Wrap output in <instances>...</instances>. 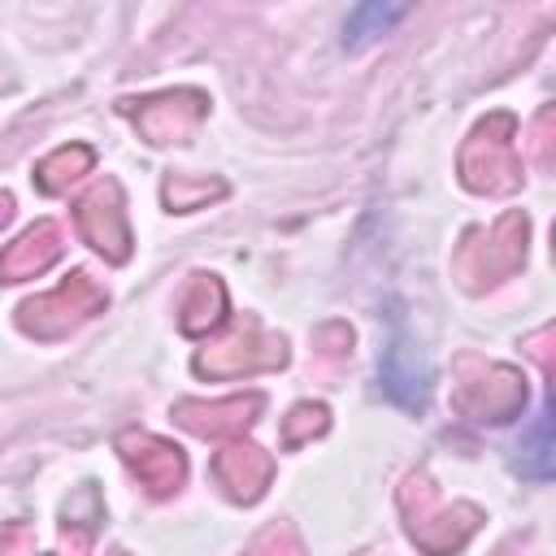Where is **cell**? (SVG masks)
Masks as SVG:
<instances>
[{"mask_svg":"<svg viewBox=\"0 0 556 556\" xmlns=\"http://www.w3.org/2000/svg\"><path fill=\"white\" fill-rule=\"evenodd\" d=\"M109 556H130V552H126V547H113V552H109Z\"/></svg>","mask_w":556,"mask_h":556,"instance_id":"23","label":"cell"},{"mask_svg":"<svg viewBox=\"0 0 556 556\" xmlns=\"http://www.w3.org/2000/svg\"><path fill=\"white\" fill-rule=\"evenodd\" d=\"M104 304H109V291L87 269H74L56 291L17 304V330L30 339H65L87 317L104 313Z\"/></svg>","mask_w":556,"mask_h":556,"instance_id":"4","label":"cell"},{"mask_svg":"<svg viewBox=\"0 0 556 556\" xmlns=\"http://www.w3.org/2000/svg\"><path fill=\"white\" fill-rule=\"evenodd\" d=\"M261 408H265L261 391L230 395V400H178L174 404V421L182 430L200 434V439H235L256 421Z\"/></svg>","mask_w":556,"mask_h":556,"instance_id":"10","label":"cell"},{"mask_svg":"<svg viewBox=\"0 0 556 556\" xmlns=\"http://www.w3.org/2000/svg\"><path fill=\"white\" fill-rule=\"evenodd\" d=\"M74 222H78V235L113 265L130 261V226H126V200H122V187L113 178H100L87 195H78L74 204Z\"/></svg>","mask_w":556,"mask_h":556,"instance_id":"7","label":"cell"},{"mask_svg":"<svg viewBox=\"0 0 556 556\" xmlns=\"http://www.w3.org/2000/svg\"><path fill=\"white\" fill-rule=\"evenodd\" d=\"M452 404L469 421H508L526 404V378L513 365H491L478 356L456 361V382H452Z\"/></svg>","mask_w":556,"mask_h":556,"instance_id":"5","label":"cell"},{"mask_svg":"<svg viewBox=\"0 0 556 556\" xmlns=\"http://www.w3.org/2000/svg\"><path fill=\"white\" fill-rule=\"evenodd\" d=\"M9 217H13V195H9V191H0V226H4Z\"/></svg>","mask_w":556,"mask_h":556,"instance_id":"22","label":"cell"},{"mask_svg":"<svg viewBox=\"0 0 556 556\" xmlns=\"http://www.w3.org/2000/svg\"><path fill=\"white\" fill-rule=\"evenodd\" d=\"M530 248V217L521 208L500 213L486 230H469L456 248V278L465 291H486L504 278H513L526 265Z\"/></svg>","mask_w":556,"mask_h":556,"instance_id":"2","label":"cell"},{"mask_svg":"<svg viewBox=\"0 0 556 556\" xmlns=\"http://www.w3.org/2000/svg\"><path fill=\"white\" fill-rule=\"evenodd\" d=\"M395 500H400V517H404L408 539L426 556H452V552H460L473 539L478 521H482V513L473 504H465V500L447 504L439 495V486L430 482V473H421V469L400 482V495Z\"/></svg>","mask_w":556,"mask_h":556,"instance_id":"1","label":"cell"},{"mask_svg":"<svg viewBox=\"0 0 556 556\" xmlns=\"http://www.w3.org/2000/svg\"><path fill=\"white\" fill-rule=\"evenodd\" d=\"M226 317V282L217 274H191V287L178 300L182 334H208Z\"/></svg>","mask_w":556,"mask_h":556,"instance_id":"13","label":"cell"},{"mask_svg":"<svg viewBox=\"0 0 556 556\" xmlns=\"http://www.w3.org/2000/svg\"><path fill=\"white\" fill-rule=\"evenodd\" d=\"M22 547H30V530H26L22 521L0 526V556H17Z\"/></svg>","mask_w":556,"mask_h":556,"instance_id":"21","label":"cell"},{"mask_svg":"<svg viewBox=\"0 0 556 556\" xmlns=\"http://www.w3.org/2000/svg\"><path fill=\"white\" fill-rule=\"evenodd\" d=\"M96 521H100V500H96V486L87 482L61 508V552L56 556H87Z\"/></svg>","mask_w":556,"mask_h":556,"instance_id":"14","label":"cell"},{"mask_svg":"<svg viewBox=\"0 0 556 556\" xmlns=\"http://www.w3.org/2000/svg\"><path fill=\"white\" fill-rule=\"evenodd\" d=\"M282 365H287V339L261 330L256 317H243L235 334L195 352V374L204 378H239V374H265Z\"/></svg>","mask_w":556,"mask_h":556,"instance_id":"6","label":"cell"},{"mask_svg":"<svg viewBox=\"0 0 556 556\" xmlns=\"http://www.w3.org/2000/svg\"><path fill=\"white\" fill-rule=\"evenodd\" d=\"M61 226L56 222H35L30 230H22L4 252H0V282H26L35 274H43L48 265H56L61 256Z\"/></svg>","mask_w":556,"mask_h":556,"instance_id":"12","label":"cell"},{"mask_svg":"<svg viewBox=\"0 0 556 556\" xmlns=\"http://www.w3.org/2000/svg\"><path fill=\"white\" fill-rule=\"evenodd\" d=\"M122 113H130L139 135L161 148V143H182L200 126V117L208 113V96L195 87H178L148 100H122Z\"/></svg>","mask_w":556,"mask_h":556,"instance_id":"8","label":"cell"},{"mask_svg":"<svg viewBox=\"0 0 556 556\" xmlns=\"http://www.w3.org/2000/svg\"><path fill=\"white\" fill-rule=\"evenodd\" d=\"M91 148L87 143H65V148H56V152H48L39 165H35V182H39V191H48V195H61V191H70V182H78L87 169H91Z\"/></svg>","mask_w":556,"mask_h":556,"instance_id":"15","label":"cell"},{"mask_svg":"<svg viewBox=\"0 0 556 556\" xmlns=\"http://www.w3.org/2000/svg\"><path fill=\"white\" fill-rule=\"evenodd\" d=\"M226 195V182L222 178H208V174H169L161 182V200L169 213H195L213 200Z\"/></svg>","mask_w":556,"mask_h":556,"instance_id":"16","label":"cell"},{"mask_svg":"<svg viewBox=\"0 0 556 556\" xmlns=\"http://www.w3.org/2000/svg\"><path fill=\"white\" fill-rule=\"evenodd\" d=\"M552 122H556V113H552V104L534 117V126H530V148H534V165H552Z\"/></svg>","mask_w":556,"mask_h":556,"instance_id":"20","label":"cell"},{"mask_svg":"<svg viewBox=\"0 0 556 556\" xmlns=\"http://www.w3.org/2000/svg\"><path fill=\"white\" fill-rule=\"evenodd\" d=\"M517 139V117L513 113H486L465 148H460V182L478 195H508L521 187V156L513 148Z\"/></svg>","mask_w":556,"mask_h":556,"instance_id":"3","label":"cell"},{"mask_svg":"<svg viewBox=\"0 0 556 556\" xmlns=\"http://www.w3.org/2000/svg\"><path fill=\"white\" fill-rule=\"evenodd\" d=\"M326 430H330V408L317 400H304L282 417V447H304Z\"/></svg>","mask_w":556,"mask_h":556,"instance_id":"17","label":"cell"},{"mask_svg":"<svg viewBox=\"0 0 556 556\" xmlns=\"http://www.w3.org/2000/svg\"><path fill=\"white\" fill-rule=\"evenodd\" d=\"M117 452L126 460V469L148 486V495H174L187 478V456L178 443L169 439H156V434H143V430H126L117 439Z\"/></svg>","mask_w":556,"mask_h":556,"instance_id":"9","label":"cell"},{"mask_svg":"<svg viewBox=\"0 0 556 556\" xmlns=\"http://www.w3.org/2000/svg\"><path fill=\"white\" fill-rule=\"evenodd\" d=\"M313 343H317V356L348 361V352H352V330H348L343 321H330V326H321V330L313 334Z\"/></svg>","mask_w":556,"mask_h":556,"instance_id":"19","label":"cell"},{"mask_svg":"<svg viewBox=\"0 0 556 556\" xmlns=\"http://www.w3.org/2000/svg\"><path fill=\"white\" fill-rule=\"evenodd\" d=\"M243 556H308V552H304V543H300L291 521H269L261 534H252Z\"/></svg>","mask_w":556,"mask_h":556,"instance_id":"18","label":"cell"},{"mask_svg":"<svg viewBox=\"0 0 556 556\" xmlns=\"http://www.w3.org/2000/svg\"><path fill=\"white\" fill-rule=\"evenodd\" d=\"M213 478L222 482V491L239 504H256L265 495V486L274 482V456L256 443H226L213 456Z\"/></svg>","mask_w":556,"mask_h":556,"instance_id":"11","label":"cell"}]
</instances>
